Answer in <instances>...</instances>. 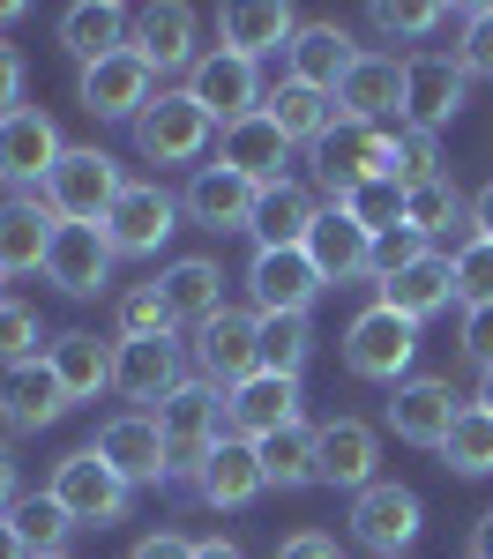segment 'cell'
<instances>
[{
    "instance_id": "obj_12",
    "label": "cell",
    "mask_w": 493,
    "mask_h": 559,
    "mask_svg": "<svg viewBox=\"0 0 493 559\" xmlns=\"http://www.w3.org/2000/svg\"><path fill=\"white\" fill-rule=\"evenodd\" d=\"M247 292H255V313H307V306L329 292V276L314 269L307 247H255Z\"/></svg>"
},
{
    "instance_id": "obj_9",
    "label": "cell",
    "mask_w": 493,
    "mask_h": 559,
    "mask_svg": "<svg viewBox=\"0 0 493 559\" xmlns=\"http://www.w3.org/2000/svg\"><path fill=\"white\" fill-rule=\"evenodd\" d=\"M195 366H202V381L224 388V395L239 381H255V373H262V313H232V306H224L218 321H202V329H195Z\"/></svg>"
},
{
    "instance_id": "obj_36",
    "label": "cell",
    "mask_w": 493,
    "mask_h": 559,
    "mask_svg": "<svg viewBox=\"0 0 493 559\" xmlns=\"http://www.w3.org/2000/svg\"><path fill=\"white\" fill-rule=\"evenodd\" d=\"M314 440L321 432L300 418V426L269 432V440H255V455H262V485H277V492H300V485H321V463H314Z\"/></svg>"
},
{
    "instance_id": "obj_50",
    "label": "cell",
    "mask_w": 493,
    "mask_h": 559,
    "mask_svg": "<svg viewBox=\"0 0 493 559\" xmlns=\"http://www.w3.org/2000/svg\"><path fill=\"white\" fill-rule=\"evenodd\" d=\"M463 350L479 358V373L493 366V306H471V313H463Z\"/></svg>"
},
{
    "instance_id": "obj_47",
    "label": "cell",
    "mask_w": 493,
    "mask_h": 559,
    "mask_svg": "<svg viewBox=\"0 0 493 559\" xmlns=\"http://www.w3.org/2000/svg\"><path fill=\"white\" fill-rule=\"evenodd\" d=\"M456 299H463V313L471 306H493V239L456 247Z\"/></svg>"
},
{
    "instance_id": "obj_16",
    "label": "cell",
    "mask_w": 493,
    "mask_h": 559,
    "mask_svg": "<svg viewBox=\"0 0 493 559\" xmlns=\"http://www.w3.org/2000/svg\"><path fill=\"white\" fill-rule=\"evenodd\" d=\"M113 471L128 477V485H165L173 477V455H165V432L150 411H120V418H105V432L90 440Z\"/></svg>"
},
{
    "instance_id": "obj_1",
    "label": "cell",
    "mask_w": 493,
    "mask_h": 559,
    "mask_svg": "<svg viewBox=\"0 0 493 559\" xmlns=\"http://www.w3.org/2000/svg\"><path fill=\"white\" fill-rule=\"evenodd\" d=\"M120 194H128V179H120V165H113L105 150H68V157L52 165V179L38 187V202L60 216V224H105Z\"/></svg>"
},
{
    "instance_id": "obj_8",
    "label": "cell",
    "mask_w": 493,
    "mask_h": 559,
    "mask_svg": "<svg viewBox=\"0 0 493 559\" xmlns=\"http://www.w3.org/2000/svg\"><path fill=\"white\" fill-rule=\"evenodd\" d=\"M463 97H471V75L456 52H411L403 60V128L442 134L463 112Z\"/></svg>"
},
{
    "instance_id": "obj_52",
    "label": "cell",
    "mask_w": 493,
    "mask_h": 559,
    "mask_svg": "<svg viewBox=\"0 0 493 559\" xmlns=\"http://www.w3.org/2000/svg\"><path fill=\"white\" fill-rule=\"evenodd\" d=\"M8 112H23V52L15 45H0V120Z\"/></svg>"
},
{
    "instance_id": "obj_7",
    "label": "cell",
    "mask_w": 493,
    "mask_h": 559,
    "mask_svg": "<svg viewBox=\"0 0 493 559\" xmlns=\"http://www.w3.org/2000/svg\"><path fill=\"white\" fill-rule=\"evenodd\" d=\"M210 112L187 97V90H157V105L134 120V150L150 157V165H195L202 150H210Z\"/></svg>"
},
{
    "instance_id": "obj_44",
    "label": "cell",
    "mask_w": 493,
    "mask_h": 559,
    "mask_svg": "<svg viewBox=\"0 0 493 559\" xmlns=\"http://www.w3.org/2000/svg\"><path fill=\"white\" fill-rule=\"evenodd\" d=\"M150 336H173V313L157 299V284H142L120 299V344H150Z\"/></svg>"
},
{
    "instance_id": "obj_6",
    "label": "cell",
    "mask_w": 493,
    "mask_h": 559,
    "mask_svg": "<svg viewBox=\"0 0 493 559\" xmlns=\"http://www.w3.org/2000/svg\"><path fill=\"white\" fill-rule=\"evenodd\" d=\"M187 97L218 120V128H239V120H255L269 97H262V68L255 60H239V52H202L195 68H187Z\"/></svg>"
},
{
    "instance_id": "obj_10",
    "label": "cell",
    "mask_w": 493,
    "mask_h": 559,
    "mask_svg": "<svg viewBox=\"0 0 493 559\" xmlns=\"http://www.w3.org/2000/svg\"><path fill=\"white\" fill-rule=\"evenodd\" d=\"M75 97H83V112H97V120H142V112L157 105V68H150L134 45H120L113 60L83 68Z\"/></svg>"
},
{
    "instance_id": "obj_42",
    "label": "cell",
    "mask_w": 493,
    "mask_h": 559,
    "mask_svg": "<svg viewBox=\"0 0 493 559\" xmlns=\"http://www.w3.org/2000/svg\"><path fill=\"white\" fill-rule=\"evenodd\" d=\"M337 210L359 216L374 239H389V231H403V187H397V179H366V187H352Z\"/></svg>"
},
{
    "instance_id": "obj_57",
    "label": "cell",
    "mask_w": 493,
    "mask_h": 559,
    "mask_svg": "<svg viewBox=\"0 0 493 559\" xmlns=\"http://www.w3.org/2000/svg\"><path fill=\"white\" fill-rule=\"evenodd\" d=\"M0 559H31V545L15 537V522H8V515H0Z\"/></svg>"
},
{
    "instance_id": "obj_22",
    "label": "cell",
    "mask_w": 493,
    "mask_h": 559,
    "mask_svg": "<svg viewBox=\"0 0 493 559\" xmlns=\"http://www.w3.org/2000/svg\"><path fill=\"white\" fill-rule=\"evenodd\" d=\"M382 306L426 329V321H434L442 306H456V254H434V247H426V254L411 261V269L382 276Z\"/></svg>"
},
{
    "instance_id": "obj_13",
    "label": "cell",
    "mask_w": 493,
    "mask_h": 559,
    "mask_svg": "<svg viewBox=\"0 0 493 559\" xmlns=\"http://www.w3.org/2000/svg\"><path fill=\"white\" fill-rule=\"evenodd\" d=\"M105 239H113V254H157L165 239L179 231V202L165 194V187H150V179H128V194L113 202V216L97 224Z\"/></svg>"
},
{
    "instance_id": "obj_27",
    "label": "cell",
    "mask_w": 493,
    "mask_h": 559,
    "mask_svg": "<svg viewBox=\"0 0 493 559\" xmlns=\"http://www.w3.org/2000/svg\"><path fill=\"white\" fill-rule=\"evenodd\" d=\"M113 388H120L128 403H165L173 388H187V350H179L173 336H150V344H120Z\"/></svg>"
},
{
    "instance_id": "obj_23",
    "label": "cell",
    "mask_w": 493,
    "mask_h": 559,
    "mask_svg": "<svg viewBox=\"0 0 493 559\" xmlns=\"http://www.w3.org/2000/svg\"><path fill=\"white\" fill-rule=\"evenodd\" d=\"M224 418L239 440H269V432L300 426V381H284V373H255V381H239L224 395Z\"/></svg>"
},
{
    "instance_id": "obj_54",
    "label": "cell",
    "mask_w": 493,
    "mask_h": 559,
    "mask_svg": "<svg viewBox=\"0 0 493 559\" xmlns=\"http://www.w3.org/2000/svg\"><path fill=\"white\" fill-rule=\"evenodd\" d=\"M0 515H15V455L0 448Z\"/></svg>"
},
{
    "instance_id": "obj_5",
    "label": "cell",
    "mask_w": 493,
    "mask_h": 559,
    "mask_svg": "<svg viewBox=\"0 0 493 559\" xmlns=\"http://www.w3.org/2000/svg\"><path fill=\"white\" fill-rule=\"evenodd\" d=\"M314 165H321V187H329V210L352 194V187H366V179H397V134L382 128H344L321 134L314 142Z\"/></svg>"
},
{
    "instance_id": "obj_33",
    "label": "cell",
    "mask_w": 493,
    "mask_h": 559,
    "mask_svg": "<svg viewBox=\"0 0 493 559\" xmlns=\"http://www.w3.org/2000/svg\"><path fill=\"white\" fill-rule=\"evenodd\" d=\"M60 411H68V395H60V381H52L45 358L0 373V418H8V432H45Z\"/></svg>"
},
{
    "instance_id": "obj_30",
    "label": "cell",
    "mask_w": 493,
    "mask_h": 559,
    "mask_svg": "<svg viewBox=\"0 0 493 559\" xmlns=\"http://www.w3.org/2000/svg\"><path fill=\"white\" fill-rule=\"evenodd\" d=\"M218 165H232L239 179H255V187H284L292 142L277 134V120H269V112H255V120H239V128L218 134Z\"/></svg>"
},
{
    "instance_id": "obj_4",
    "label": "cell",
    "mask_w": 493,
    "mask_h": 559,
    "mask_svg": "<svg viewBox=\"0 0 493 559\" xmlns=\"http://www.w3.org/2000/svg\"><path fill=\"white\" fill-rule=\"evenodd\" d=\"M157 432H165V455H173V471H202L210 463V448L224 440V388H210V381H187V388H173L157 411Z\"/></svg>"
},
{
    "instance_id": "obj_24",
    "label": "cell",
    "mask_w": 493,
    "mask_h": 559,
    "mask_svg": "<svg viewBox=\"0 0 493 559\" xmlns=\"http://www.w3.org/2000/svg\"><path fill=\"white\" fill-rule=\"evenodd\" d=\"M195 8H179V0H150V8H134V31H128V45L165 75V68H195L202 52H195Z\"/></svg>"
},
{
    "instance_id": "obj_45",
    "label": "cell",
    "mask_w": 493,
    "mask_h": 559,
    "mask_svg": "<svg viewBox=\"0 0 493 559\" xmlns=\"http://www.w3.org/2000/svg\"><path fill=\"white\" fill-rule=\"evenodd\" d=\"M448 8L442 0H382L374 8V31H389V38H426V31H442Z\"/></svg>"
},
{
    "instance_id": "obj_29",
    "label": "cell",
    "mask_w": 493,
    "mask_h": 559,
    "mask_svg": "<svg viewBox=\"0 0 493 559\" xmlns=\"http://www.w3.org/2000/svg\"><path fill=\"white\" fill-rule=\"evenodd\" d=\"M195 492L210 500V508H247V500H262V455H255V440H239V432H224L218 448H210V463L195 471Z\"/></svg>"
},
{
    "instance_id": "obj_2",
    "label": "cell",
    "mask_w": 493,
    "mask_h": 559,
    "mask_svg": "<svg viewBox=\"0 0 493 559\" xmlns=\"http://www.w3.org/2000/svg\"><path fill=\"white\" fill-rule=\"evenodd\" d=\"M68 515H75V530H105V522H120L128 515V500H134V485L97 448H75V455H60L52 463V485H45Z\"/></svg>"
},
{
    "instance_id": "obj_55",
    "label": "cell",
    "mask_w": 493,
    "mask_h": 559,
    "mask_svg": "<svg viewBox=\"0 0 493 559\" xmlns=\"http://www.w3.org/2000/svg\"><path fill=\"white\" fill-rule=\"evenodd\" d=\"M195 559H247V552H239L232 537H202V545H195Z\"/></svg>"
},
{
    "instance_id": "obj_34",
    "label": "cell",
    "mask_w": 493,
    "mask_h": 559,
    "mask_svg": "<svg viewBox=\"0 0 493 559\" xmlns=\"http://www.w3.org/2000/svg\"><path fill=\"white\" fill-rule=\"evenodd\" d=\"M134 15L120 8V0H83V8H68L60 15V45L83 60V68H97V60H113L120 45H128Z\"/></svg>"
},
{
    "instance_id": "obj_51",
    "label": "cell",
    "mask_w": 493,
    "mask_h": 559,
    "mask_svg": "<svg viewBox=\"0 0 493 559\" xmlns=\"http://www.w3.org/2000/svg\"><path fill=\"white\" fill-rule=\"evenodd\" d=\"M277 559H344V545L329 537V530H300V537H284Z\"/></svg>"
},
{
    "instance_id": "obj_21",
    "label": "cell",
    "mask_w": 493,
    "mask_h": 559,
    "mask_svg": "<svg viewBox=\"0 0 493 559\" xmlns=\"http://www.w3.org/2000/svg\"><path fill=\"white\" fill-rule=\"evenodd\" d=\"M157 299L173 313V329H202V321L224 313V269L210 254H179V261H165V276H157Z\"/></svg>"
},
{
    "instance_id": "obj_46",
    "label": "cell",
    "mask_w": 493,
    "mask_h": 559,
    "mask_svg": "<svg viewBox=\"0 0 493 559\" xmlns=\"http://www.w3.org/2000/svg\"><path fill=\"white\" fill-rule=\"evenodd\" d=\"M426 179H442V134L403 128L397 134V187H426Z\"/></svg>"
},
{
    "instance_id": "obj_3",
    "label": "cell",
    "mask_w": 493,
    "mask_h": 559,
    "mask_svg": "<svg viewBox=\"0 0 493 559\" xmlns=\"http://www.w3.org/2000/svg\"><path fill=\"white\" fill-rule=\"evenodd\" d=\"M411 358H419V321L389 313L382 299L366 306V313H352V329H344V366H352L359 381L403 388L411 381Z\"/></svg>"
},
{
    "instance_id": "obj_61",
    "label": "cell",
    "mask_w": 493,
    "mask_h": 559,
    "mask_svg": "<svg viewBox=\"0 0 493 559\" xmlns=\"http://www.w3.org/2000/svg\"><path fill=\"white\" fill-rule=\"evenodd\" d=\"M60 559H68V552H60Z\"/></svg>"
},
{
    "instance_id": "obj_37",
    "label": "cell",
    "mask_w": 493,
    "mask_h": 559,
    "mask_svg": "<svg viewBox=\"0 0 493 559\" xmlns=\"http://www.w3.org/2000/svg\"><path fill=\"white\" fill-rule=\"evenodd\" d=\"M314 194L300 179H284V187H262V210H255V247H307L314 231Z\"/></svg>"
},
{
    "instance_id": "obj_43",
    "label": "cell",
    "mask_w": 493,
    "mask_h": 559,
    "mask_svg": "<svg viewBox=\"0 0 493 559\" xmlns=\"http://www.w3.org/2000/svg\"><path fill=\"white\" fill-rule=\"evenodd\" d=\"M45 329H38V313L23 299H0V373L8 366H31V358H45Z\"/></svg>"
},
{
    "instance_id": "obj_25",
    "label": "cell",
    "mask_w": 493,
    "mask_h": 559,
    "mask_svg": "<svg viewBox=\"0 0 493 559\" xmlns=\"http://www.w3.org/2000/svg\"><path fill=\"white\" fill-rule=\"evenodd\" d=\"M52 231H60V216L45 210L38 194L0 202V284H8V276H31V269H45V254H52Z\"/></svg>"
},
{
    "instance_id": "obj_19",
    "label": "cell",
    "mask_w": 493,
    "mask_h": 559,
    "mask_svg": "<svg viewBox=\"0 0 493 559\" xmlns=\"http://www.w3.org/2000/svg\"><path fill=\"white\" fill-rule=\"evenodd\" d=\"M218 31H224V52H239V60L262 68L269 52H292L300 15L284 0H232V8H218Z\"/></svg>"
},
{
    "instance_id": "obj_48",
    "label": "cell",
    "mask_w": 493,
    "mask_h": 559,
    "mask_svg": "<svg viewBox=\"0 0 493 559\" xmlns=\"http://www.w3.org/2000/svg\"><path fill=\"white\" fill-rule=\"evenodd\" d=\"M463 75H486L493 83V0L486 8H463V45H456Z\"/></svg>"
},
{
    "instance_id": "obj_32",
    "label": "cell",
    "mask_w": 493,
    "mask_h": 559,
    "mask_svg": "<svg viewBox=\"0 0 493 559\" xmlns=\"http://www.w3.org/2000/svg\"><path fill=\"white\" fill-rule=\"evenodd\" d=\"M374 455H382V440H374V426H359V418H337V426H321V440H314L321 485H337L352 500L374 485Z\"/></svg>"
},
{
    "instance_id": "obj_39",
    "label": "cell",
    "mask_w": 493,
    "mask_h": 559,
    "mask_svg": "<svg viewBox=\"0 0 493 559\" xmlns=\"http://www.w3.org/2000/svg\"><path fill=\"white\" fill-rule=\"evenodd\" d=\"M471 216V202L448 187V179H426V187H403V231H419V239H442Z\"/></svg>"
},
{
    "instance_id": "obj_14",
    "label": "cell",
    "mask_w": 493,
    "mask_h": 559,
    "mask_svg": "<svg viewBox=\"0 0 493 559\" xmlns=\"http://www.w3.org/2000/svg\"><path fill=\"white\" fill-rule=\"evenodd\" d=\"M113 239L97 231V224H60L52 231V254H45V284L52 292H68V299H97L105 284H113Z\"/></svg>"
},
{
    "instance_id": "obj_58",
    "label": "cell",
    "mask_w": 493,
    "mask_h": 559,
    "mask_svg": "<svg viewBox=\"0 0 493 559\" xmlns=\"http://www.w3.org/2000/svg\"><path fill=\"white\" fill-rule=\"evenodd\" d=\"M471 559H493V515L479 522V537H471Z\"/></svg>"
},
{
    "instance_id": "obj_60",
    "label": "cell",
    "mask_w": 493,
    "mask_h": 559,
    "mask_svg": "<svg viewBox=\"0 0 493 559\" xmlns=\"http://www.w3.org/2000/svg\"><path fill=\"white\" fill-rule=\"evenodd\" d=\"M0 299H8V292H0Z\"/></svg>"
},
{
    "instance_id": "obj_56",
    "label": "cell",
    "mask_w": 493,
    "mask_h": 559,
    "mask_svg": "<svg viewBox=\"0 0 493 559\" xmlns=\"http://www.w3.org/2000/svg\"><path fill=\"white\" fill-rule=\"evenodd\" d=\"M471 224H479V239H493V187H486V194H471Z\"/></svg>"
},
{
    "instance_id": "obj_35",
    "label": "cell",
    "mask_w": 493,
    "mask_h": 559,
    "mask_svg": "<svg viewBox=\"0 0 493 559\" xmlns=\"http://www.w3.org/2000/svg\"><path fill=\"white\" fill-rule=\"evenodd\" d=\"M262 112L277 120V134H284V142H307V150L321 142V134L344 128L337 97H329V90H307V83H277V97H269Z\"/></svg>"
},
{
    "instance_id": "obj_38",
    "label": "cell",
    "mask_w": 493,
    "mask_h": 559,
    "mask_svg": "<svg viewBox=\"0 0 493 559\" xmlns=\"http://www.w3.org/2000/svg\"><path fill=\"white\" fill-rule=\"evenodd\" d=\"M442 463L456 477H493V411H479V403L456 411V426L442 440Z\"/></svg>"
},
{
    "instance_id": "obj_41",
    "label": "cell",
    "mask_w": 493,
    "mask_h": 559,
    "mask_svg": "<svg viewBox=\"0 0 493 559\" xmlns=\"http://www.w3.org/2000/svg\"><path fill=\"white\" fill-rule=\"evenodd\" d=\"M15 537L31 545V559H60V545H68V530H75V515L52 500V492H38V500H15Z\"/></svg>"
},
{
    "instance_id": "obj_53",
    "label": "cell",
    "mask_w": 493,
    "mask_h": 559,
    "mask_svg": "<svg viewBox=\"0 0 493 559\" xmlns=\"http://www.w3.org/2000/svg\"><path fill=\"white\" fill-rule=\"evenodd\" d=\"M128 559H195V545H187V537H173V530H157V537H142Z\"/></svg>"
},
{
    "instance_id": "obj_49",
    "label": "cell",
    "mask_w": 493,
    "mask_h": 559,
    "mask_svg": "<svg viewBox=\"0 0 493 559\" xmlns=\"http://www.w3.org/2000/svg\"><path fill=\"white\" fill-rule=\"evenodd\" d=\"M419 254H426V239H419V231H389V239L374 247V284H382V276H397V269H411Z\"/></svg>"
},
{
    "instance_id": "obj_11",
    "label": "cell",
    "mask_w": 493,
    "mask_h": 559,
    "mask_svg": "<svg viewBox=\"0 0 493 559\" xmlns=\"http://www.w3.org/2000/svg\"><path fill=\"white\" fill-rule=\"evenodd\" d=\"M419 530H426V508H419V492H411V485L374 477V485L352 500V537L374 559H403V545H411Z\"/></svg>"
},
{
    "instance_id": "obj_28",
    "label": "cell",
    "mask_w": 493,
    "mask_h": 559,
    "mask_svg": "<svg viewBox=\"0 0 493 559\" xmlns=\"http://www.w3.org/2000/svg\"><path fill=\"white\" fill-rule=\"evenodd\" d=\"M45 366H52V381H60L68 403H97V388H113L120 350L97 344L90 329H68V336H52V344H45Z\"/></svg>"
},
{
    "instance_id": "obj_26",
    "label": "cell",
    "mask_w": 493,
    "mask_h": 559,
    "mask_svg": "<svg viewBox=\"0 0 493 559\" xmlns=\"http://www.w3.org/2000/svg\"><path fill=\"white\" fill-rule=\"evenodd\" d=\"M374 231L359 224V216H344V210H321L314 216V231H307V254H314V269L329 276V284H352V276H374Z\"/></svg>"
},
{
    "instance_id": "obj_20",
    "label": "cell",
    "mask_w": 493,
    "mask_h": 559,
    "mask_svg": "<svg viewBox=\"0 0 493 559\" xmlns=\"http://www.w3.org/2000/svg\"><path fill=\"white\" fill-rule=\"evenodd\" d=\"M456 388L442 381V373H411V381L397 388V403H389V426H397V440H411V448H434L442 455L448 426H456Z\"/></svg>"
},
{
    "instance_id": "obj_31",
    "label": "cell",
    "mask_w": 493,
    "mask_h": 559,
    "mask_svg": "<svg viewBox=\"0 0 493 559\" xmlns=\"http://www.w3.org/2000/svg\"><path fill=\"white\" fill-rule=\"evenodd\" d=\"M352 60H359V45L337 23H300V38L284 52V83H307V90H329L337 97V83L352 75Z\"/></svg>"
},
{
    "instance_id": "obj_15",
    "label": "cell",
    "mask_w": 493,
    "mask_h": 559,
    "mask_svg": "<svg viewBox=\"0 0 493 559\" xmlns=\"http://www.w3.org/2000/svg\"><path fill=\"white\" fill-rule=\"evenodd\" d=\"M60 157H68V142H60V128L45 120L38 105L0 120V187H45Z\"/></svg>"
},
{
    "instance_id": "obj_59",
    "label": "cell",
    "mask_w": 493,
    "mask_h": 559,
    "mask_svg": "<svg viewBox=\"0 0 493 559\" xmlns=\"http://www.w3.org/2000/svg\"><path fill=\"white\" fill-rule=\"evenodd\" d=\"M479 411H493V366L479 373Z\"/></svg>"
},
{
    "instance_id": "obj_18",
    "label": "cell",
    "mask_w": 493,
    "mask_h": 559,
    "mask_svg": "<svg viewBox=\"0 0 493 559\" xmlns=\"http://www.w3.org/2000/svg\"><path fill=\"white\" fill-rule=\"evenodd\" d=\"M337 112H344L352 128H382L389 112L403 120V60L397 52H359L352 75L337 83Z\"/></svg>"
},
{
    "instance_id": "obj_40",
    "label": "cell",
    "mask_w": 493,
    "mask_h": 559,
    "mask_svg": "<svg viewBox=\"0 0 493 559\" xmlns=\"http://www.w3.org/2000/svg\"><path fill=\"white\" fill-rule=\"evenodd\" d=\"M307 358H314V321L307 313H262V373L300 381Z\"/></svg>"
},
{
    "instance_id": "obj_17",
    "label": "cell",
    "mask_w": 493,
    "mask_h": 559,
    "mask_svg": "<svg viewBox=\"0 0 493 559\" xmlns=\"http://www.w3.org/2000/svg\"><path fill=\"white\" fill-rule=\"evenodd\" d=\"M179 210L195 216L202 231H255L262 187H255V179H239L232 165H202V173L187 179V202H179Z\"/></svg>"
}]
</instances>
